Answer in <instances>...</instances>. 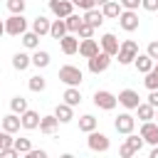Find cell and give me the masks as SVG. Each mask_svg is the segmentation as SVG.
<instances>
[{
	"instance_id": "cell-1",
	"label": "cell",
	"mask_w": 158,
	"mask_h": 158,
	"mask_svg": "<svg viewBox=\"0 0 158 158\" xmlns=\"http://www.w3.org/2000/svg\"><path fill=\"white\" fill-rule=\"evenodd\" d=\"M86 146H89V151H94V153H106V151L111 148V141H109L106 133H101V131L94 128V131H89Z\"/></svg>"
},
{
	"instance_id": "cell-2",
	"label": "cell",
	"mask_w": 158,
	"mask_h": 158,
	"mask_svg": "<svg viewBox=\"0 0 158 158\" xmlns=\"http://www.w3.org/2000/svg\"><path fill=\"white\" fill-rule=\"evenodd\" d=\"M81 79H84V74H81L79 67H74V64H64V67H59V81H64L67 86H79Z\"/></svg>"
},
{
	"instance_id": "cell-3",
	"label": "cell",
	"mask_w": 158,
	"mask_h": 158,
	"mask_svg": "<svg viewBox=\"0 0 158 158\" xmlns=\"http://www.w3.org/2000/svg\"><path fill=\"white\" fill-rule=\"evenodd\" d=\"M136 54H138V44H136V40H123V42L118 44V52H116L118 64H131V62L136 59Z\"/></svg>"
},
{
	"instance_id": "cell-4",
	"label": "cell",
	"mask_w": 158,
	"mask_h": 158,
	"mask_svg": "<svg viewBox=\"0 0 158 158\" xmlns=\"http://www.w3.org/2000/svg\"><path fill=\"white\" fill-rule=\"evenodd\" d=\"M27 30V20L22 15H10L5 20V35L10 37H22V32Z\"/></svg>"
},
{
	"instance_id": "cell-5",
	"label": "cell",
	"mask_w": 158,
	"mask_h": 158,
	"mask_svg": "<svg viewBox=\"0 0 158 158\" xmlns=\"http://www.w3.org/2000/svg\"><path fill=\"white\" fill-rule=\"evenodd\" d=\"M86 62H89V72H91V74H101V72L109 69V64H111V54H106V52L99 49V52H96L94 57H89Z\"/></svg>"
},
{
	"instance_id": "cell-6",
	"label": "cell",
	"mask_w": 158,
	"mask_h": 158,
	"mask_svg": "<svg viewBox=\"0 0 158 158\" xmlns=\"http://www.w3.org/2000/svg\"><path fill=\"white\" fill-rule=\"evenodd\" d=\"M116 20H118V27L123 32H136L138 30V12L136 10H121V15Z\"/></svg>"
},
{
	"instance_id": "cell-7",
	"label": "cell",
	"mask_w": 158,
	"mask_h": 158,
	"mask_svg": "<svg viewBox=\"0 0 158 158\" xmlns=\"http://www.w3.org/2000/svg\"><path fill=\"white\" fill-rule=\"evenodd\" d=\"M94 104L99 109H104V111H111V109H116L118 99H116V94H111L106 89H99V91H94Z\"/></svg>"
},
{
	"instance_id": "cell-8",
	"label": "cell",
	"mask_w": 158,
	"mask_h": 158,
	"mask_svg": "<svg viewBox=\"0 0 158 158\" xmlns=\"http://www.w3.org/2000/svg\"><path fill=\"white\" fill-rule=\"evenodd\" d=\"M118 104L123 106V109H128V111H133L138 104H141V96H138V91L136 89H123V91H118Z\"/></svg>"
},
{
	"instance_id": "cell-9",
	"label": "cell",
	"mask_w": 158,
	"mask_h": 158,
	"mask_svg": "<svg viewBox=\"0 0 158 158\" xmlns=\"http://www.w3.org/2000/svg\"><path fill=\"white\" fill-rule=\"evenodd\" d=\"M114 128L126 136V133H131V131L136 128V118H133L128 111H123V114H118V116L114 118Z\"/></svg>"
},
{
	"instance_id": "cell-10",
	"label": "cell",
	"mask_w": 158,
	"mask_h": 158,
	"mask_svg": "<svg viewBox=\"0 0 158 158\" xmlns=\"http://www.w3.org/2000/svg\"><path fill=\"white\" fill-rule=\"evenodd\" d=\"M141 138H143V143H151V146H156L158 143V123H153V121H141Z\"/></svg>"
},
{
	"instance_id": "cell-11",
	"label": "cell",
	"mask_w": 158,
	"mask_h": 158,
	"mask_svg": "<svg viewBox=\"0 0 158 158\" xmlns=\"http://www.w3.org/2000/svg\"><path fill=\"white\" fill-rule=\"evenodd\" d=\"M118 40H116V35L114 32H106L101 40H99V47H101V52H106V54H111V57H116V52H118Z\"/></svg>"
},
{
	"instance_id": "cell-12",
	"label": "cell",
	"mask_w": 158,
	"mask_h": 158,
	"mask_svg": "<svg viewBox=\"0 0 158 158\" xmlns=\"http://www.w3.org/2000/svg\"><path fill=\"white\" fill-rule=\"evenodd\" d=\"M49 10L57 17H67L74 12V5H72V0H49Z\"/></svg>"
},
{
	"instance_id": "cell-13",
	"label": "cell",
	"mask_w": 158,
	"mask_h": 158,
	"mask_svg": "<svg viewBox=\"0 0 158 158\" xmlns=\"http://www.w3.org/2000/svg\"><path fill=\"white\" fill-rule=\"evenodd\" d=\"M99 49H101L99 42H96L94 37H86V40H79V49H77V52H79L84 59H89V57H94Z\"/></svg>"
},
{
	"instance_id": "cell-14",
	"label": "cell",
	"mask_w": 158,
	"mask_h": 158,
	"mask_svg": "<svg viewBox=\"0 0 158 158\" xmlns=\"http://www.w3.org/2000/svg\"><path fill=\"white\" fill-rule=\"evenodd\" d=\"M40 118H42V116H40L37 111H32V109H27V111L20 114V123H22L25 131H35V128L40 126Z\"/></svg>"
},
{
	"instance_id": "cell-15",
	"label": "cell",
	"mask_w": 158,
	"mask_h": 158,
	"mask_svg": "<svg viewBox=\"0 0 158 158\" xmlns=\"http://www.w3.org/2000/svg\"><path fill=\"white\" fill-rule=\"evenodd\" d=\"M59 47H62L64 54H74V52L79 49V37H77L74 32H67V35L59 40Z\"/></svg>"
},
{
	"instance_id": "cell-16",
	"label": "cell",
	"mask_w": 158,
	"mask_h": 158,
	"mask_svg": "<svg viewBox=\"0 0 158 158\" xmlns=\"http://www.w3.org/2000/svg\"><path fill=\"white\" fill-rule=\"evenodd\" d=\"M57 126H59V121H57V116L54 114H49V116H42L40 118V133H44V136H52L54 131H57Z\"/></svg>"
},
{
	"instance_id": "cell-17",
	"label": "cell",
	"mask_w": 158,
	"mask_h": 158,
	"mask_svg": "<svg viewBox=\"0 0 158 158\" xmlns=\"http://www.w3.org/2000/svg\"><path fill=\"white\" fill-rule=\"evenodd\" d=\"M74 106H69V104H57V109H54V116H57V121L59 123H69L72 118H74V111H72Z\"/></svg>"
},
{
	"instance_id": "cell-18",
	"label": "cell",
	"mask_w": 158,
	"mask_h": 158,
	"mask_svg": "<svg viewBox=\"0 0 158 158\" xmlns=\"http://www.w3.org/2000/svg\"><path fill=\"white\" fill-rule=\"evenodd\" d=\"M133 111L138 114V118H141V121H153V118H156V106H151L148 101H141Z\"/></svg>"
},
{
	"instance_id": "cell-19",
	"label": "cell",
	"mask_w": 158,
	"mask_h": 158,
	"mask_svg": "<svg viewBox=\"0 0 158 158\" xmlns=\"http://www.w3.org/2000/svg\"><path fill=\"white\" fill-rule=\"evenodd\" d=\"M22 128V123H20V116L17 114H7V116H2V131H7V133H15V131H20Z\"/></svg>"
},
{
	"instance_id": "cell-20",
	"label": "cell",
	"mask_w": 158,
	"mask_h": 158,
	"mask_svg": "<svg viewBox=\"0 0 158 158\" xmlns=\"http://www.w3.org/2000/svg\"><path fill=\"white\" fill-rule=\"evenodd\" d=\"M104 12L101 10H96V7H91V10H84V22H89V25H94V27H101L104 25Z\"/></svg>"
},
{
	"instance_id": "cell-21",
	"label": "cell",
	"mask_w": 158,
	"mask_h": 158,
	"mask_svg": "<svg viewBox=\"0 0 158 158\" xmlns=\"http://www.w3.org/2000/svg\"><path fill=\"white\" fill-rule=\"evenodd\" d=\"M133 64H136V69H138L141 74H146V72H151V69H153V64H156V62H153L146 52H143V54L138 52V54H136V59H133Z\"/></svg>"
},
{
	"instance_id": "cell-22",
	"label": "cell",
	"mask_w": 158,
	"mask_h": 158,
	"mask_svg": "<svg viewBox=\"0 0 158 158\" xmlns=\"http://www.w3.org/2000/svg\"><path fill=\"white\" fill-rule=\"evenodd\" d=\"M62 99H64V104H69V106L81 104V91H79V86H67L64 94H62Z\"/></svg>"
},
{
	"instance_id": "cell-23",
	"label": "cell",
	"mask_w": 158,
	"mask_h": 158,
	"mask_svg": "<svg viewBox=\"0 0 158 158\" xmlns=\"http://www.w3.org/2000/svg\"><path fill=\"white\" fill-rule=\"evenodd\" d=\"M121 10H123V7H121V2H116V0H106V2L101 5L104 17H111V20H114V17H118V15H121Z\"/></svg>"
},
{
	"instance_id": "cell-24",
	"label": "cell",
	"mask_w": 158,
	"mask_h": 158,
	"mask_svg": "<svg viewBox=\"0 0 158 158\" xmlns=\"http://www.w3.org/2000/svg\"><path fill=\"white\" fill-rule=\"evenodd\" d=\"M49 22H52V20H47L44 15H37V17L32 20V32H37L40 37H42V35H49Z\"/></svg>"
},
{
	"instance_id": "cell-25",
	"label": "cell",
	"mask_w": 158,
	"mask_h": 158,
	"mask_svg": "<svg viewBox=\"0 0 158 158\" xmlns=\"http://www.w3.org/2000/svg\"><path fill=\"white\" fill-rule=\"evenodd\" d=\"M49 35H52L54 40H62V37L67 35V25H64V17H57V20H52V22H49Z\"/></svg>"
},
{
	"instance_id": "cell-26",
	"label": "cell",
	"mask_w": 158,
	"mask_h": 158,
	"mask_svg": "<svg viewBox=\"0 0 158 158\" xmlns=\"http://www.w3.org/2000/svg\"><path fill=\"white\" fill-rule=\"evenodd\" d=\"M30 64H32V57H30V54H25V52H15V54H12V67H15L17 72H25Z\"/></svg>"
},
{
	"instance_id": "cell-27",
	"label": "cell",
	"mask_w": 158,
	"mask_h": 158,
	"mask_svg": "<svg viewBox=\"0 0 158 158\" xmlns=\"http://www.w3.org/2000/svg\"><path fill=\"white\" fill-rule=\"evenodd\" d=\"M22 44H25L27 49H37V47H40V35L32 32V30H25V32H22Z\"/></svg>"
},
{
	"instance_id": "cell-28",
	"label": "cell",
	"mask_w": 158,
	"mask_h": 158,
	"mask_svg": "<svg viewBox=\"0 0 158 158\" xmlns=\"http://www.w3.org/2000/svg\"><path fill=\"white\" fill-rule=\"evenodd\" d=\"M32 64L37 67V69H44L47 64H49V52H44V49H35V54H32Z\"/></svg>"
},
{
	"instance_id": "cell-29",
	"label": "cell",
	"mask_w": 158,
	"mask_h": 158,
	"mask_svg": "<svg viewBox=\"0 0 158 158\" xmlns=\"http://www.w3.org/2000/svg\"><path fill=\"white\" fill-rule=\"evenodd\" d=\"M27 109H30V106H27V99H25V96H20V94H17V96H12V99H10V111H12V114H17V116H20V114H22V111H27Z\"/></svg>"
},
{
	"instance_id": "cell-30",
	"label": "cell",
	"mask_w": 158,
	"mask_h": 158,
	"mask_svg": "<svg viewBox=\"0 0 158 158\" xmlns=\"http://www.w3.org/2000/svg\"><path fill=\"white\" fill-rule=\"evenodd\" d=\"M123 143H126V146H128L133 153H138V151L143 148V138H141V133L136 136L133 131H131V133H126V141H123Z\"/></svg>"
},
{
	"instance_id": "cell-31",
	"label": "cell",
	"mask_w": 158,
	"mask_h": 158,
	"mask_svg": "<svg viewBox=\"0 0 158 158\" xmlns=\"http://www.w3.org/2000/svg\"><path fill=\"white\" fill-rule=\"evenodd\" d=\"M94 128H96V118H94L91 114H84V116L79 118V131L89 133V131H94Z\"/></svg>"
},
{
	"instance_id": "cell-32",
	"label": "cell",
	"mask_w": 158,
	"mask_h": 158,
	"mask_svg": "<svg viewBox=\"0 0 158 158\" xmlns=\"http://www.w3.org/2000/svg\"><path fill=\"white\" fill-rule=\"evenodd\" d=\"M143 84H146V89H148V91H151V89H158V67H156V64H153V69H151V72H146Z\"/></svg>"
},
{
	"instance_id": "cell-33",
	"label": "cell",
	"mask_w": 158,
	"mask_h": 158,
	"mask_svg": "<svg viewBox=\"0 0 158 158\" xmlns=\"http://www.w3.org/2000/svg\"><path fill=\"white\" fill-rule=\"evenodd\" d=\"M81 20H84V17H79V15H74V12H72V15H67V17H64L67 32H77V30H79V25H81Z\"/></svg>"
},
{
	"instance_id": "cell-34",
	"label": "cell",
	"mask_w": 158,
	"mask_h": 158,
	"mask_svg": "<svg viewBox=\"0 0 158 158\" xmlns=\"http://www.w3.org/2000/svg\"><path fill=\"white\" fill-rule=\"evenodd\" d=\"M94 30H96L94 25H89V22H84V20H81V25H79V30H77L74 35H77L79 40H86V37H94Z\"/></svg>"
},
{
	"instance_id": "cell-35",
	"label": "cell",
	"mask_w": 158,
	"mask_h": 158,
	"mask_svg": "<svg viewBox=\"0 0 158 158\" xmlns=\"http://www.w3.org/2000/svg\"><path fill=\"white\" fill-rule=\"evenodd\" d=\"M27 86H30V91H44V86H47V81H44V77H40V74H35V77H30V81H27Z\"/></svg>"
},
{
	"instance_id": "cell-36",
	"label": "cell",
	"mask_w": 158,
	"mask_h": 158,
	"mask_svg": "<svg viewBox=\"0 0 158 158\" xmlns=\"http://www.w3.org/2000/svg\"><path fill=\"white\" fill-rule=\"evenodd\" d=\"M5 5L10 10V15H22L25 12V0H7Z\"/></svg>"
},
{
	"instance_id": "cell-37",
	"label": "cell",
	"mask_w": 158,
	"mask_h": 158,
	"mask_svg": "<svg viewBox=\"0 0 158 158\" xmlns=\"http://www.w3.org/2000/svg\"><path fill=\"white\" fill-rule=\"evenodd\" d=\"M12 146H15V151H17V153H27V151L32 148L30 138H15V141H12Z\"/></svg>"
},
{
	"instance_id": "cell-38",
	"label": "cell",
	"mask_w": 158,
	"mask_h": 158,
	"mask_svg": "<svg viewBox=\"0 0 158 158\" xmlns=\"http://www.w3.org/2000/svg\"><path fill=\"white\" fill-rule=\"evenodd\" d=\"M72 5L79 7V10H91V7H96L94 0H72Z\"/></svg>"
},
{
	"instance_id": "cell-39",
	"label": "cell",
	"mask_w": 158,
	"mask_h": 158,
	"mask_svg": "<svg viewBox=\"0 0 158 158\" xmlns=\"http://www.w3.org/2000/svg\"><path fill=\"white\" fill-rule=\"evenodd\" d=\"M118 2L123 10H138V5H141V0H118Z\"/></svg>"
},
{
	"instance_id": "cell-40",
	"label": "cell",
	"mask_w": 158,
	"mask_h": 158,
	"mask_svg": "<svg viewBox=\"0 0 158 158\" xmlns=\"http://www.w3.org/2000/svg\"><path fill=\"white\" fill-rule=\"evenodd\" d=\"M146 54H148V57L156 62V59H158V42H151V44L146 47Z\"/></svg>"
},
{
	"instance_id": "cell-41",
	"label": "cell",
	"mask_w": 158,
	"mask_h": 158,
	"mask_svg": "<svg viewBox=\"0 0 158 158\" xmlns=\"http://www.w3.org/2000/svg\"><path fill=\"white\" fill-rule=\"evenodd\" d=\"M141 7L148 10V12H156L158 10V0H141Z\"/></svg>"
},
{
	"instance_id": "cell-42",
	"label": "cell",
	"mask_w": 158,
	"mask_h": 158,
	"mask_svg": "<svg viewBox=\"0 0 158 158\" xmlns=\"http://www.w3.org/2000/svg\"><path fill=\"white\" fill-rule=\"evenodd\" d=\"M17 156H20V153L15 151V146H10V148H2V151H0V158H17Z\"/></svg>"
},
{
	"instance_id": "cell-43",
	"label": "cell",
	"mask_w": 158,
	"mask_h": 158,
	"mask_svg": "<svg viewBox=\"0 0 158 158\" xmlns=\"http://www.w3.org/2000/svg\"><path fill=\"white\" fill-rule=\"evenodd\" d=\"M25 156H27V158H47V151H42V148H40V151H37V148H30Z\"/></svg>"
},
{
	"instance_id": "cell-44",
	"label": "cell",
	"mask_w": 158,
	"mask_h": 158,
	"mask_svg": "<svg viewBox=\"0 0 158 158\" xmlns=\"http://www.w3.org/2000/svg\"><path fill=\"white\" fill-rule=\"evenodd\" d=\"M118 156H121V158H131V156H133V151H131V148H128V146L123 143V146L118 148Z\"/></svg>"
},
{
	"instance_id": "cell-45",
	"label": "cell",
	"mask_w": 158,
	"mask_h": 158,
	"mask_svg": "<svg viewBox=\"0 0 158 158\" xmlns=\"http://www.w3.org/2000/svg\"><path fill=\"white\" fill-rule=\"evenodd\" d=\"M148 104H151V106H158V89H151V94H148Z\"/></svg>"
},
{
	"instance_id": "cell-46",
	"label": "cell",
	"mask_w": 158,
	"mask_h": 158,
	"mask_svg": "<svg viewBox=\"0 0 158 158\" xmlns=\"http://www.w3.org/2000/svg\"><path fill=\"white\" fill-rule=\"evenodd\" d=\"M151 158H158V143L153 146V151H151Z\"/></svg>"
},
{
	"instance_id": "cell-47",
	"label": "cell",
	"mask_w": 158,
	"mask_h": 158,
	"mask_svg": "<svg viewBox=\"0 0 158 158\" xmlns=\"http://www.w3.org/2000/svg\"><path fill=\"white\" fill-rule=\"evenodd\" d=\"M5 35V20H0V37Z\"/></svg>"
},
{
	"instance_id": "cell-48",
	"label": "cell",
	"mask_w": 158,
	"mask_h": 158,
	"mask_svg": "<svg viewBox=\"0 0 158 158\" xmlns=\"http://www.w3.org/2000/svg\"><path fill=\"white\" fill-rule=\"evenodd\" d=\"M104 2H106V0H94V5H99V7H101Z\"/></svg>"
},
{
	"instance_id": "cell-49",
	"label": "cell",
	"mask_w": 158,
	"mask_h": 158,
	"mask_svg": "<svg viewBox=\"0 0 158 158\" xmlns=\"http://www.w3.org/2000/svg\"><path fill=\"white\" fill-rule=\"evenodd\" d=\"M156 118H158V106H156Z\"/></svg>"
}]
</instances>
